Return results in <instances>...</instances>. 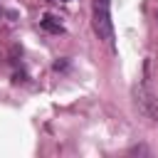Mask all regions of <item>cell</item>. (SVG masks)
<instances>
[{"label": "cell", "instance_id": "1", "mask_svg": "<svg viewBox=\"0 0 158 158\" xmlns=\"http://www.w3.org/2000/svg\"><path fill=\"white\" fill-rule=\"evenodd\" d=\"M94 30L99 40H104L109 47L114 44V25L109 12V0H94Z\"/></svg>", "mask_w": 158, "mask_h": 158}, {"label": "cell", "instance_id": "2", "mask_svg": "<svg viewBox=\"0 0 158 158\" xmlns=\"http://www.w3.org/2000/svg\"><path fill=\"white\" fill-rule=\"evenodd\" d=\"M133 106H136V111H138L143 118L158 123V101L153 99V94L148 91L146 84H138V86L133 89Z\"/></svg>", "mask_w": 158, "mask_h": 158}, {"label": "cell", "instance_id": "3", "mask_svg": "<svg viewBox=\"0 0 158 158\" xmlns=\"http://www.w3.org/2000/svg\"><path fill=\"white\" fill-rule=\"evenodd\" d=\"M42 27H44L47 32H54V35L62 32V25H59L57 17H52V15H44V17H42Z\"/></svg>", "mask_w": 158, "mask_h": 158}, {"label": "cell", "instance_id": "4", "mask_svg": "<svg viewBox=\"0 0 158 158\" xmlns=\"http://www.w3.org/2000/svg\"><path fill=\"white\" fill-rule=\"evenodd\" d=\"M151 151L146 148V146H133V148H128V156H148Z\"/></svg>", "mask_w": 158, "mask_h": 158}, {"label": "cell", "instance_id": "5", "mask_svg": "<svg viewBox=\"0 0 158 158\" xmlns=\"http://www.w3.org/2000/svg\"><path fill=\"white\" fill-rule=\"evenodd\" d=\"M64 67H67V62H64V59H62V62H59V59L54 62V69H64Z\"/></svg>", "mask_w": 158, "mask_h": 158}, {"label": "cell", "instance_id": "6", "mask_svg": "<svg viewBox=\"0 0 158 158\" xmlns=\"http://www.w3.org/2000/svg\"><path fill=\"white\" fill-rule=\"evenodd\" d=\"M2 15H5V12H2V10H0V17H2Z\"/></svg>", "mask_w": 158, "mask_h": 158}, {"label": "cell", "instance_id": "7", "mask_svg": "<svg viewBox=\"0 0 158 158\" xmlns=\"http://www.w3.org/2000/svg\"><path fill=\"white\" fill-rule=\"evenodd\" d=\"M156 17H158V15H156Z\"/></svg>", "mask_w": 158, "mask_h": 158}]
</instances>
